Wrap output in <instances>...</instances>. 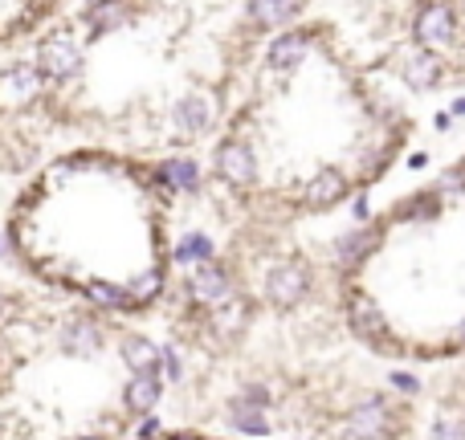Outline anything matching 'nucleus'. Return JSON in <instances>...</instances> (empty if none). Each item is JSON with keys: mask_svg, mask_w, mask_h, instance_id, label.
<instances>
[{"mask_svg": "<svg viewBox=\"0 0 465 440\" xmlns=\"http://www.w3.org/2000/svg\"><path fill=\"white\" fill-rule=\"evenodd\" d=\"M401 152V127L339 33L286 24L257 41L221 119V180L265 212L319 217L371 188Z\"/></svg>", "mask_w": 465, "mask_h": 440, "instance_id": "1", "label": "nucleus"}, {"mask_svg": "<svg viewBox=\"0 0 465 440\" xmlns=\"http://www.w3.org/2000/svg\"><path fill=\"white\" fill-rule=\"evenodd\" d=\"M5 240L37 286L98 314H143L172 278V200L155 163L70 147L25 176Z\"/></svg>", "mask_w": 465, "mask_h": 440, "instance_id": "2", "label": "nucleus"}, {"mask_svg": "<svg viewBox=\"0 0 465 440\" xmlns=\"http://www.w3.org/2000/svg\"><path fill=\"white\" fill-rule=\"evenodd\" d=\"M355 335L384 355L465 351V180L404 200L371 224L343 278Z\"/></svg>", "mask_w": 465, "mask_h": 440, "instance_id": "3", "label": "nucleus"}, {"mask_svg": "<svg viewBox=\"0 0 465 440\" xmlns=\"http://www.w3.org/2000/svg\"><path fill=\"white\" fill-rule=\"evenodd\" d=\"M65 0H0V49L33 41L57 21Z\"/></svg>", "mask_w": 465, "mask_h": 440, "instance_id": "4", "label": "nucleus"}, {"mask_svg": "<svg viewBox=\"0 0 465 440\" xmlns=\"http://www.w3.org/2000/svg\"><path fill=\"white\" fill-rule=\"evenodd\" d=\"M217 5L232 8V13H253V8H262V5H298V0H217Z\"/></svg>", "mask_w": 465, "mask_h": 440, "instance_id": "5", "label": "nucleus"}, {"mask_svg": "<svg viewBox=\"0 0 465 440\" xmlns=\"http://www.w3.org/2000/svg\"><path fill=\"white\" fill-rule=\"evenodd\" d=\"M450 29L465 41V0H453V5H450Z\"/></svg>", "mask_w": 465, "mask_h": 440, "instance_id": "6", "label": "nucleus"}]
</instances>
